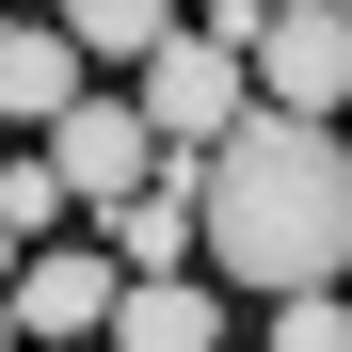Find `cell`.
<instances>
[{"label": "cell", "instance_id": "6da1fadb", "mask_svg": "<svg viewBox=\"0 0 352 352\" xmlns=\"http://www.w3.org/2000/svg\"><path fill=\"white\" fill-rule=\"evenodd\" d=\"M192 192H208V272L224 288H256V305L352 288V129L256 112L224 160H192Z\"/></svg>", "mask_w": 352, "mask_h": 352}, {"label": "cell", "instance_id": "7a4b0ae2", "mask_svg": "<svg viewBox=\"0 0 352 352\" xmlns=\"http://www.w3.org/2000/svg\"><path fill=\"white\" fill-rule=\"evenodd\" d=\"M256 16H272V0H224V16H192V32L129 80L144 129H160V160H224V144L256 129Z\"/></svg>", "mask_w": 352, "mask_h": 352}, {"label": "cell", "instance_id": "3957f363", "mask_svg": "<svg viewBox=\"0 0 352 352\" xmlns=\"http://www.w3.org/2000/svg\"><path fill=\"white\" fill-rule=\"evenodd\" d=\"M256 112L352 129V0H272L256 16Z\"/></svg>", "mask_w": 352, "mask_h": 352}, {"label": "cell", "instance_id": "277c9868", "mask_svg": "<svg viewBox=\"0 0 352 352\" xmlns=\"http://www.w3.org/2000/svg\"><path fill=\"white\" fill-rule=\"evenodd\" d=\"M32 160L65 176V208H80V224H112V208H144L160 176H176V160H160V129H144V96H80L65 129L32 144Z\"/></svg>", "mask_w": 352, "mask_h": 352}, {"label": "cell", "instance_id": "5b68a950", "mask_svg": "<svg viewBox=\"0 0 352 352\" xmlns=\"http://www.w3.org/2000/svg\"><path fill=\"white\" fill-rule=\"evenodd\" d=\"M80 96H96V80H80V32H65V16H0V129L48 144Z\"/></svg>", "mask_w": 352, "mask_h": 352}, {"label": "cell", "instance_id": "8992f818", "mask_svg": "<svg viewBox=\"0 0 352 352\" xmlns=\"http://www.w3.org/2000/svg\"><path fill=\"white\" fill-rule=\"evenodd\" d=\"M241 336V305H224L208 272H176V288H129V320H112V352H224Z\"/></svg>", "mask_w": 352, "mask_h": 352}, {"label": "cell", "instance_id": "52a82bcc", "mask_svg": "<svg viewBox=\"0 0 352 352\" xmlns=\"http://www.w3.org/2000/svg\"><path fill=\"white\" fill-rule=\"evenodd\" d=\"M65 32H80V65H160V48L192 32V16H176V0H80Z\"/></svg>", "mask_w": 352, "mask_h": 352}, {"label": "cell", "instance_id": "ba28073f", "mask_svg": "<svg viewBox=\"0 0 352 352\" xmlns=\"http://www.w3.org/2000/svg\"><path fill=\"white\" fill-rule=\"evenodd\" d=\"M0 224H16V241H32V256H48V241H65V224H80V208H65V176H48L32 144H16V160H0Z\"/></svg>", "mask_w": 352, "mask_h": 352}, {"label": "cell", "instance_id": "9c48e42d", "mask_svg": "<svg viewBox=\"0 0 352 352\" xmlns=\"http://www.w3.org/2000/svg\"><path fill=\"white\" fill-rule=\"evenodd\" d=\"M256 352H352V288H305V305H272Z\"/></svg>", "mask_w": 352, "mask_h": 352}, {"label": "cell", "instance_id": "30bf717a", "mask_svg": "<svg viewBox=\"0 0 352 352\" xmlns=\"http://www.w3.org/2000/svg\"><path fill=\"white\" fill-rule=\"evenodd\" d=\"M0 160H16V129H0Z\"/></svg>", "mask_w": 352, "mask_h": 352}]
</instances>
